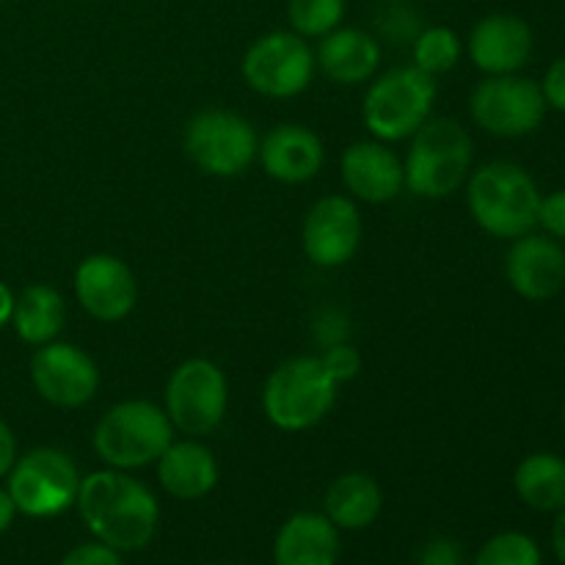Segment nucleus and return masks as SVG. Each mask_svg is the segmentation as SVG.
Masks as SVG:
<instances>
[{"label":"nucleus","instance_id":"nucleus-1","mask_svg":"<svg viewBox=\"0 0 565 565\" xmlns=\"http://www.w3.org/2000/svg\"><path fill=\"white\" fill-rule=\"evenodd\" d=\"M75 508L94 541H103L121 555L141 552L158 533V497L147 483L121 469L105 467L86 475Z\"/></svg>","mask_w":565,"mask_h":565},{"label":"nucleus","instance_id":"nucleus-2","mask_svg":"<svg viewBox=\"0 0 565 565\" xmlns=\"http://www.w3.org/2000/svg\"><path fill=\"white\" fill-rule=\"evenodd\" d=\"M467 207L475 224L491 237L516 241L539 226L541 196L527 169L511 160H491L472 169L467 180Z\"/></svg>","mask_w":565,"mask_h":565},{"label":"nucleus","instance_id":"nucleus-3","mask_svg":"<svg viewBox=\"0 0 565 565\" xmlns=\"http://www.w3.org/2000/svg\"><path fill=\"white\" fill-rule=\"evenodd\" d=\"M475 169V143L461 121L430 116L412 138L403 158L406 191L417 199H450Z\"/></svg>","mask_w":565,"mask_h":565},{"label":"nucleus","instance_id":"nucleus-4","mask_svg":"<svg viewBox=\"0 0 565 565\" xmlns=\"http://www.w3.org/2000/svg\"><path fill=\"white\" fill-rule=\"evenodd\" d=\"M174 425L166 417L163 406L152 401L114 403L97 419L92 434L94 456L110 469L136 472L152 467L166 447L174 441Z\"/></svg>","mask_w":565,"mask_h":565},{"label":"nucleus","instance_id":"nucleus-5","mask_svg":"<svg viewBox=\"0 0 565 565\" xmlns=\"http://www.w3.org/2000/svg\"><path fill=\"white\" fill-rule=\"evenodd\" d=\"M340 384L320 356H292L270 370L263 386V412L274 428L303 434L323 423L337 406Z\"/></svg>","mask_w":565,"mask_h":565},{"label":"nucleus","instance_id":"nucleus-6","mask_svg":"<svg viewBox=\"0 0 565 565\" xmlns=\"http://www.w3.org/2000/svg\"><path fill=\"white\" fill-rule=\"evenodd\" d=\"M434 77L419 72L414 64L392 66L370 81L362 103V121L379 141H408L434 116Z\"/></svg>","mask_w":565,"mask_h":565},{"label":"nucleus","instance_id":"nucleus-7","mask_svg":"<svg viewBox=\"0 0 565 565\" xmlns=\"http://www.w3.org/2000/svg\"><path fill=\"white\" fill-rule=\"evenodd\" d=\"M182 149L202 174L232 180L246 174L259 152L257 127L226 108H204L188 119Z\"/></svg>","mask_w":565,"mask_h":565},{"label":"nucleus","instance_id":"nucleus-8","mask_svg":"<svg viewBox=\"0 0 565 565\" xmlns=\"http://www.w3.org/2000/svg\"><path fill=\"white\" fill-rule=\"evenodd\" d=\"M230 408V381L213 359L193 356L171 370L163 392V412L177 434L202 439L221 428Z\"/></svg>","mask_w":565,"mask_h":565},{"label":"nucleus","instance_id":"nucleus-9","mask_svg":"<svg viewBox=\"0 0 565 565\" xmlns=\"http://www.w3.org/2000/svg\"><path fill=\"white\" fill-rule=\"evenodd\" d=\"M81 480V469L70 452L58 447H33L17 458L6 478V491L22 516L53 519L75 508Z\"/></svg>","mask_w":565,"mask_h":565},{"label":"nucleus","instance_id":"nucleus-10","mask_svg":"<svg viewBox=\"0 0 565 565\" xmlns=\"http://www.w3.org/2000/svg\"><path fill=\"white\" fill-rule=\"evenodd\" d=\"M315 50L296 31H268L248 44L241 72L252 92L268 99H292L312 83Z\"/></svg>","mask_w":565,"mask_h":565},{"label":"nucleus","instance_id":"nucleus-11","mask_svg":"<svg viewBox=\"0 0 565 565\" xmlns=\"http://www.w3.org/2000/svg\"><path fill=\"white\" fill-rule=\"evenodd\" d=\"M546 99L533 77L486 75L469 97V114L483 132L494 138H524L541 127Z\"/></svg>","mask_w":565,"mask_h":565},{"label":"nucleus","instance_id":"nucleus-12","mask_svg":"<svg viewBox=\"0 0 565 565\" xmlns=\"http://www.w3.org/2000/svg\"><path fill=\"white\" fill-rule=\"evenodd\" d=\"M31 384L55 408H83L99 392V367L83 348L53 340L31 356Z\"/></svg>","mask_w":565,"mask_h":565},{"label":"nucleus","instance_id":"nucleus-13","mask_svg":"<svg viewBox=\"0 0 565 565\" xmlns=\"http://www.w3.org/2000/svg\"><path fill=\"white\" fill-rule=\"evenodd\" d=\"M362 232L364 224L356 199L329 193V196L318 199L303 218V254L318 268H342L356 257L359 246H362Z\"/></svg>","mask_w":565,"mask_h":565},{"label":"nucleus","instance_id":"nucleus-14","mask_svg":"<svg viewBox=\"0 0 565 565\" xmlns=\"http://www.w3.org/2000/svg\"><path fill=\"white\" fill-rule=\"evenodd\" d=\"M72 290L83 312L97 323H119L136 309L138 281L116 254H88L72 276Z\"/></svg>","mask_w":565,"mask_h":565},{"label":"nucleus","instance_id":"nucleus-15","mask_svg":"<svg viewBox=\"0 0 565 565\" xmlns=\"http://www.w3.org/2000/svg\"><path fill=\"white\" fill-rule=\"evenodd\" d=\"M533 28L519 14L494 11L478 20L469 31V61L486 75H516L533 55Z\"/></svg>","mask_w":565,"mask_h":565},{"label":"nucleus","instance_id":"nucleus-16","mask_svg":"<svg viewBox=\"0 0 565 565\" xmlns=\"http://www.w3.org/2000/svg\"><path fill=\"white\" fill-rule=\"evenodd\" d=\"M505 279L524 301H550L565 287V248L550 235H527L511 241L505 254Z\"/></svg>","mask_w":565,"mask_h":565},{"label":"nucleus","instance_id":"nucleus-17","mask_svg":"<svg viewBox=\"0 0 565 565\" xmlns=\"http://www.w3.org/2000/svg\"><path fill=\"white\" fill-rule=\"evenodd\" d=\"M340 177L351 199L367 204L392 202L406 188L403 158L379 138L351 143L340 158Z\"/></svg>","mask_w":565,"mask_h":565},{"label":"nucleus","instance_id":"nucleus-18","mask_svg":"<svg viewBox=\"0 0 565 565\" xmlns=\"http://www.w3.org/2000/svg\"><path fill=\"white\" fill-rule=\"evenodd\" d=\"M259 166L265 174L285 185H303L323 171L326 147L309 127L287 121L259 138Z\"/></svg>","mask_w":565,"mask_h":565},{"label":"nucleus","instance_id":"nucleus-19","mask_svg":"<svg viewBox=\"0 0 565 565\" xmlns=\"http://www.w3.org/2000/svg\"><path fill=\"white\" fill-rule=\"evenodd\" d=\"M315 64L337 86H362L381 66V44L364 28L340 25L320 39Z\"/></svg>","mask_w":565,"mask_h":565},{"label":"nucleus","instance_id":"nucleus-20","mask_svg":"<svg viewBox=\"0 0 565 565\" xmlns=\"http://www.w3.org/2000/svg\"><path fill=\"white\" fill-rule=\"evenodd\" d=\"M158 483L171 500L196 502L204 500L218 486V461L215 452L199 439H174L154 461Z\"/></svg>","mask_w":565,"mask_h":565},{"label":"nucleus","instance_id":"nucleus-21","mask_svg":"<svg viewBox=\"0 0 565 565\" xmlns=\"http://www.w3.org/2000/svg\"><path fill=\"white\" fill-rule=\"evenodd\" d=\"M340 552V530L326 513H292L274 539V565H337Z\"/></svg>","mask_w":565,"mask_h":565},{"label":"nucleus","instance_id":"nucleus-22","mask_svg":"<svg viewBox=\"0 0 565 565\" xmlns=\"http://www.w3.org/2000/svg\"><path fill=\"white\" fill-rule=\"evenodd\" d=\"M384 508V491L367 472H345L326 489L323 513L337 530L359 533L375 524Z\"/></svg>","mask_w":565,"mask_h":565},{"label":"nucleus","instance_id":"nucleus-23","mask_svg":"<svg viewBox=\"0 0 565 565\" xmlns=\"http://www.w3.org/2000/svg\"><path fill=\"white\" fill-rule=\"evenodd\" d=\"M64 323L66 301L53 285H31L17 296L11 326L25 345L42 348L58 340Z\"/></svg>","mask_w":565,"mask_h":565},{"label":"nucleus","instance_id":"nucleus-24","mask_svg":"<svg viewBox=\"0 0 565 565\" xmlns=\"http://www.w3.org/2000/svg\"><path fill=\"white\" fill-rule=\"evenodd\" d=\"M519 500L539 513H561L565 508V458L557 452H530L513 472Z\"/></svg>","mask_w":565,"mask_h":565},{"label":"nucleus","instance_id":"nucleus-25","mask_svg":"<svg viewBox=\"0 0 565 565\" xmlns=\"http://www.w3.org/2000/svg\"><path fill=\"white\" fill-rule=\"evenodd\" d=\"M463 53V42L450 25H428L417 33L412 42V64L419 72L430 75L436 81L439 75H447L458 66Z\"/></svg>","mask_w":565,"mask_h":565},{"label":"nucleus","instance_id":"nucleus-26","mask_svg":"<svg viewBox=\"0 0 565 565\" xmlns=\"http://www.w3.org/2000/svg\"><path fill=\"white\" fill-rule=\"evenodd\" d=\"M345 0H287L290 31L303 39H323L345 20Z\"/></svg>","mask_w":565,"mask_h":565},{"label":"nucleus","instance_id":"nucleus-27","mask_svg":"<svg viewBox=\"0 0 565 565\" xmlns=\"http://www.w3.org/2000/svg\"><path fill=\"white\" fill-rule=\"evenodd\" d=\"M539 544L530 539L527 533H519V530H505V533H497L480 546V552L475 555L472 565H541Z\"/></svg>","mask_w":565,"mask_h":565},{"label":"nucleus","instance_id":"nucleus-28","mask_svg":"<svg viewBox=\"0 0 565 565\" xmlns=\"http://www.w3.org/2000/svg\"><path fill=\"white\" fill-rule=\"evenodd\" d=\"M423 31V22L414 9H408L406 0L401 3H386L379 17V33L395 44H412L417 33Z\"/></svg>","mask_w":565,"mask_h":565},{"label":"nucleus","instance_id":"nucleus-29","mask_svg":"<svg viewBox=\"0 0 565 565\" xmlns=\"http://www.w3.org/2000/svg\"><path fill=\"white\" fill-rule=\"evenodd\" d=\"M320 359H323L326 370H329V375L337 384H348V381H353L362 373V353H359L351 342L323 348Z\"/></svg>","mask_w":565,"mask_h":565},{"label":"nucleus","instance_id":"nucleus-30","mask_svg":"<svg viewBox=\"0 0 565 565\" xmlns=\"http://www.w3.org/2000/svg\"><path fill=\"white\" fill-rule=\"evenodd\" d=\"M539 226L544 230V235L565 241V188L552 191L550 196H541Z\"/></svg>","mask_w":565,"mask_h":565},{"label":"nucleus","instance_id":"nucleus-31","mask_svg":"<svg viewBox=\"0 0 565 565\" xmlns=\"http://www.w3.org/2000/svg\"><path fill=\"white\" fill-rule=\"evenodd\" d=\"M58 565H125V561H121V552L110 550L103 541H88L66 552Z\"/></svg>","mask_w":565,"mask_h":565},{"label":"nucleus","instance_id":"nucleus-32","mask_svg":"<svg viewBox=\"0 0 565 565\" xmlns=\"http://www.w3.org/2000/svg\"><path fill=\"white\" fill-rule=\"evenodd\" d=\"M417 565H469V563L458 541L439 535V539H430L428 544L419 550Z\"/></svg>","mask_w":565,"mask_h":565},{"label":"nucleus","instance_id":"nucleus-33","mask_svg":"<svg viewBox=\"0 0 565 565\" xmlns=\"http://www.w3.org/2000/svg\"><path fill=\"white\" fill-rule=\"evenodd\" d=\"M348 318L340 312V309H323L320 318L315 320V340H318L320 348L340 345V342H348Z\"/></svg>","mask_w":565,"mask_h":565},{"label":"nucleus","instance_id":"nucleus-34","mask_svg":"<svg viewBox=\"0 0 565 565\" xmlns=\"http://www.w3.org/2000/svg\"><path fill=\"white\" fill-rule=\"evenodd\" d=\"M539 86L546 99V108L557 110V114H565V55L563 58L552 61V66L546 70L544 81H541Z\"/></svg>","mask_w":565,"mask_h":565},{"label":"nucleus","instance_id":"nucleus-35","mask_svg":"<svg viewBox=\"0 0 565 565\" xmlns=\"http://www.w3.org/2000/svg\"><path fill=\"white\" fill-rule=\"evenodd\" d=\"M17 458H20V445H17L14 430H11L9 423H3V419H0V480L9 478V472H11V467L17 463Z\"/></svg>","mask_w":565,"mask_h":565},{"label":"nucleus","instance_id":"nucleus-36","mask_svg":"<svg viewBox=\"0 0 565 565\" xmlns=\"http://www.w3.org/2000/svg\"><path fill=\"white\" fill-rule=\"evenodd\" d=\"M14 303H17L14 290H11L6 281H0V329L9 326L11 318H14Z\"/></svg>","mask_w":565,"mask_h":565},{"label":"nucleus","instance_id":"nucleus-37","mask_svg":"<svg viewBox=\"0 0 565 565\" xmlns=\"http://www.w3.org/2000/svg\"><path fill=\"white\" fill-rule=\"evenodd\" d=\"M552 550H555L557 561L565 565V508L557 513L555 524H552Z\"/></svg>","mask_w":565,"mask_h":565},{"label":"nucleus","instance_id":"nucleus-38","mask_svg":"<svg viewBox=\"0 0 565 565\" xmlns=\"http://www.w3.org/2000/svg\"><path fill=\"white\" fill-rule=\"evenodd\" d=\"M14 519H17L14 500H11L9 491L0 489V535H3L11 524H14Z\"/></svg>","mask_w":565,"mask_h":565},{"label":"nucleus","instance_id":"nucleus-39","mask_svg":"<svg viewBox=\"0 0 565 565\" xmlns=\"http://www.w3.org/2000/svg\"><path fill=\"white\" fill-rule=\"evenodd\" d=\"M384 3H401V0H384Z\"/></svg>","mask_w":565,"mask_h":565},{"label":"nucleus","instance_id":"nucleus-40","mask_svg":"<svg viewBox=\"0 0 565 565\" xmlns=\"http://www.w3.org/2000/svg\"><path fill=\"white\" fill-rule=\"evenodd\" d=\"M0 3H6V0H0Z\"/></svg>","mask_w":565,"mask_h":565}]
</instances>
